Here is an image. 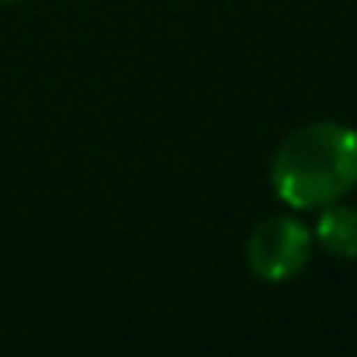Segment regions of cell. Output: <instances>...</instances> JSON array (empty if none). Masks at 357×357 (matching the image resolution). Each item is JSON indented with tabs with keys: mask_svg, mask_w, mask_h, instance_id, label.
Returning a JSON list of instances; mask_svg holds the SVG:
<instances>
[{
	"mask_svg": "<svg viewBox=\"0 0 357 357\" xmlns=\"http://www.w3.org/2000/svg\"><path fill=\"white\" fill-rule=\"evenodd\" d=\"M309 257H312V233L295 215L264 219L250 233V243H246L250 271L260 281H271V284L302 274Z\"/></svg>",
	"mask_w": 357,
	"mask_h": 357,
	"instance_id": "cell-2",
	"label": "cell"
},
{
	"mask_svg": "<svg viewBox=\"0 0 357 357\" xmlns=\"http://www.w3.org/2000/svg\"><path fill=\"white\" fill-rule=\"evenodd\" d=\"M316 239L323 243L326 253L340 257V260H354L357 257V208L351 205H326V212L316 222Z\"/></svg>",
	"mask_w": 357,
	"mask_h": 357,
	"instance_id": "cell-3",
	"label": "cell"
},
{
	"mask_svg": "<svg viewBox=\"0 0 357 357\" xmlns=\"http://www.w3.org/2000/svg\"><path fill=\"white\" fill-rule=\"evenodd\" d=\"M274 195L295 208H326L357 188V128L312 121L291 132L271 163Z\"/></svg>",
	"mask_w": 357,
	"mask_h": 357,
	"instance_id": "cell-1",
	"label": "cell"
}]
</instances>
